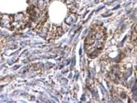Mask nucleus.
Segmentation results:
<instances>
[{"mask_svg":"<svg viewBox=\"0 0 137 103\" xmlns=\"http://www.w3.org/2000/svg\"><path fill=\"white\" fill-rule=\"evenodd\" d=\"M30 6H33V7H36L37 6V2L38 0H28Z\"/></svg>","mask_w":137,"mask_h":103,"instance_id":"obj_3","label":"nucleus"},{"mask_svg":"<svg viewBox=\"0 0 137 103\" xmlns=\"http://www.w3.org/2000/svg\"><path fill=\"white\" fill-rule=\"evenodd\" d=\"M75 20H76V17H75V13H71V15H69V17L67 18V20H66V23L67 24H71L73 21H75Z\"/></svg>","mask_w":137,"mask_h":103,"instance_id":"obj_2","label":"nucleus"},{"mask_svg":"<svg viewBox=\"0 0 137 103\" xmlns=\"http://www.w3.org/2000/svg\"><path fill=\"white\" fill-rule=\"evenodd\" d=\"M41 11H44L45 10V7H46V2H45L44 0H38L37 2V6H36Z\"/></svg>","mask_w":137,"mask_h":103,"instance_id":"obj_1","label":"nucleus"},{"mask_svg":"<svg viewBox=\"0 0 137 103\" xmlns=\"http://www.w3.org/2000/svg\"><path fill=\"white\" fill-rule=\"evenodd\" d=\"M44 1H45V2H46V3H47V2H50V0H44Z\"/></svg>","mask_w":137,"mask_h":103,"instance_id":"obj_4","label":"nucleus"}]
</instances>
